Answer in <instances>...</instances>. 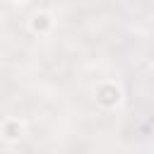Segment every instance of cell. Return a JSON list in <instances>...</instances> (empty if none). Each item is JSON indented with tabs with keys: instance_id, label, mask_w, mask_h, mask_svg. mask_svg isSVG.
Instances as JSON below:
<instances>
[{
	"instance_id": "3",
	"label": "cell",
	"mask_w": 154,
	"mask_h": 154,
	"mask_svg": "<svg viewBox=\"0 0 154 154\" xmlns=\"http://www.w3.org/2000/svg\"><path fill=\"white\" fill-rule=\"evenodd\" d=\"M53 26H55V19H53V14L46 12V10H36V12L29 17V31H31L34 36H48V34L53 31Z\"/></svg>"
},
{
	"instance_id": "4",
	"label": "cell",
	"mask_w": 154,
	"mask_h": 154,
	"mask_svg": "<svg viewBox=\"0 0 154 154\" xmlns=\"http://www.w3.org/2000/svg\"><path fill=\"white\" fill-rule=\"evenodd\" d=\"M10 2H14V5H26V2H31V0H10Z\"/></svg>"
},
{
	"instance_id": "1",
	"label": "cell",
	"mask_w": 154,
	"mask_h": 154,
	"mask_svg": "<svg viewBox=\"0 0 154 154\" xmlns=\"http://www.w3.org/2000/svg\"><path fill=\"white\" fill-rule=\"evenodd\" d=\"M125 99V91L123 87L116 82V79H101L94 84V101L99 108L103 111H116Z\"/></svg>"
},
{
	"instance_id": "2",
	"label": "cell",
	"mask_w": 154,
	"mask_h": 154,
	"mask_svg": "<svg viewBox=\"0 0 154 154\" xmlns=\"http://www.w3.org/2000/svg\"><path fill=\"white\" fill-rule=\"evenodd\" d=\"M26 137V123L22 118H5L0 123V140L7 144H17Z\"/></svg>"
}]
</instances>
